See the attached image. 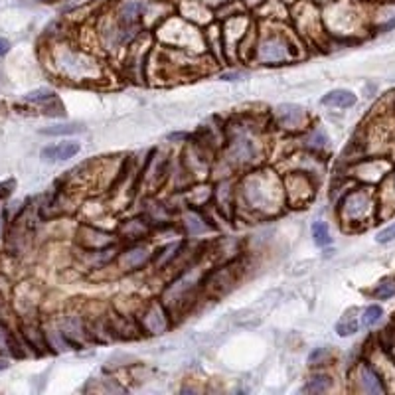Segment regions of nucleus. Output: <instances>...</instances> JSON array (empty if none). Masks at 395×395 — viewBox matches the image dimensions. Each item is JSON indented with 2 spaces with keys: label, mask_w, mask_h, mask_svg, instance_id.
<instances>
[{
  "label": "nucleus",
  "mask_w": 395,
  "mask_h": 395,
  "mask_svg": "<svg viewBox=\"0 0 395 395\" xmlns=\"http://www.w3.org/2000/svg\"><path fill=\"white\" fill-rule=\"evenodd\" d=\"M16 190V180L14 178H8V180H2L0 182V202H4L6 198H10Z\"/></svg>",
  "instance_id": "b1692460"
},
{
  "label": "nucleus",
  "mask_w": 395,
  "mask_h": 395,
  "mask_svg": "<svg viewBox=\"0 0 395 395\" xmlns=\"http://www.w3.org/2000/svg\"><path fill=\"white\" fill-rule=\"evenodd\" d=\"M309 142L312 149H322V146L327 144V135H324V131L314 129V131L309 135Z\"/></svg>",
  "instance_id": "393cba45"
},
{
  "label": "nucleus",
  "mask_w": 395,
  "mask_h": 395,
  "mask_svg": "<svg viewBox=\"0 0 395 395\" xmlns=\"http://www.w3.org/2000/svg\"><path fill=\"white\" fill-rule=\"evenodd\" d=\"M10 52V42L6 38H0V58Z\"/></svg>",
  "instance_id": "c85d7f7f"
},
{
  "label": "nucleus",
  "mask_w": 395,
  "mask_h": 395,
  "mask_svg": "<svg viewBox=\"0 0 395 395\" xmlns=\"http://www.w3.org/2000/svg\"><path fill=\"white\" fill-rule=\"evenodd\" d=\"M240 2L245 6V8H257V6H261L265 0H240Z\"/></svg>",
  "instance_id": "c756f323"
},
{
  "label": "nucleus",
  "mask_w": 395,
  "mask_h": 395,
  "mask_svg": "<svg viewBox=\"0 0 395 395\" xmlns=\"http://www.w3.org/2000/svg\"><path fill=\"white\" fill-rule=\"evenodd\" d=\"M394 240H395V222L392 225H387V227H383L378 235H376V241H378V243H390V241Z\"/></svg>",
  "instance_id": "a878e982"
},
{
  "label": "nucleus",
  "mask_w": 395,
  "mask_h": 395,
  "mask_svg": "<svg viewBox=\"0 0 395 395\" xmlns=\"http://www.w3.org/2000/svg\"><path fill=\"white\" fill-rule=\"evenodd\" d=\"M149 233V220L144 222L142 218H135V220H129L119 227V235L123 240L129 241H138L142 240L144 235Z\"/></svg>",
  "instance_id": "4468645a"
},
{
  "label": "nucleus",
  "mask_w": 395,
  "mask_h": 395,
  "mask_svg": "<svg viewBox=\"0 0 395 395\" xmlns=\"http://www.w3.org/2000/svg\"><path fill=\"white\" fill-rule=\"evenodd\" d=\"M0 307H2V294H0Z\"/></svg>",
  "instance_id": "e433bc0d"
},
{
  "label": "nucleus",
  "mask_w": 395,
  "mask_h": 395,
  "mask_svg": "<svg viewBox=\"0 0 395 395\" xmlns=\"http://www.w3.org/2000/svg\"><path fill=\"white\" fill-rule=\"evenodd\" d=\"M292 52H294V48H292L291 40L287 36L279 34V32L267 34L257 46L259 62L271 64V66L289 62L292 58Z\"/></svg>",
  "instance_id": "20e7f679"
},
{
  "label": "nucleus",
  "mask_w": 395,
  "mask_h": 395,
  "mask_svg": "<svg viewBox=\"0 0 395 395\" xmlns=\"http://www.w3.org/2000/svg\"><path fill=\"white\" fill-rule=\"evenodd\" d=\"M381 316H383V309L378 307V305H372V307H368V309L364 310L361 324L364 327H374V324H378L379 320H381Z\"/></svg>",
  "instance_id": "5701e85b"
},
{
  "label": "nucleus",
  "mask_w": 395,
  "mask_h": 395,
  "mask_svg": "<svg viewBox=\"0 0 395 395\" xmlns=\"http://www.w3.org/2000/svg\"><path fill=\"white\" fill-rule=\"evenodd\" d=\"M287 202L292 206H303L314 196V182L307 172H292L285 180Z\"/></svg>",
  "instance_id": "39448f33"
},
{
  "label": "nucleus",
  "mask_w": 395,
  "mask_h": 395,
  "mask_svg": "<svg viewBox=\"0 0 395 395\" xmlns=\"http://www.w3.org/2000/svg\"><path fill=\"white\" fill-rule=\"evenodd\" d=\"M330 385H332V379L324 376V374H318V376H312L303 390L309 392V394H318V392H327Z\"/></svg>",
  "instance_id": "aec40b11"
},
{
  "label": "nucleus",
  "mask_w": 395,
  "mask_h": 395,
  "mask_svg": "<svg viewBox=\"0 0 395 395\" xmlns=\"http://www.w3.org/2000/svg\"><path fill=\"white\" fill-rule=\"evenodd\" d=\"M0 352H10V354L16 356V358L22 356V352L18 350L16 336L4 327V324H0Z\"/></svg>",
  "instance_id": "a211bd4d"
},
{
  "label": "nucleus",
  "mask_w": 395,
  "mask_h": 395,
  "mask_svg": "<svg viewBox=\"0 0 395 395\" xmlns=\"http://www.w3.org/2000/svg\"><path fill=\"white\" fill-rule=\"evenodd\" d=\"M281 182L267 172H253L241 184L245 204L259 212H275L281 206Z\"/></svg>",
  "instance_id": "f257e3e1"
},
{
  "label": "nucleus",
  "mask_w": 395,
  "mask_h": 395,
  "mask_svg": "<svg viewBox=\"0 0 395 395\" xmlns=\"http://www.w3.org/2000/svg\"><path fill=\"white\" fill-rule=\"evenodd\" d=\"M138 324L151 336H156V334H162L170 328V316H168L162 303L153 301L144 307L142 314L138 316Z\"/></svg>",
  "instance_id": "423d86ee"
},
{
  "label": "nucleus",
  "mask_w": 395,
  "mask_h": 395,
  "mask_svg": "<svg viewBox=\"0 0 395 395\" xmlns=\"http://www.w3.org/2000/svg\"><path fill=\"white\" fill-rule=\"evenodd\" d=\"M151 259V249L149 245H131L125 251H120V255L117 257V265L120 271H137L140 267H144Z\"/></svg>",
  "instance_id": "1a4fd4ad"
},
{
  "label": "nucleus",
  "mask_w": 395,
  "mask_h": 395,
  "mask_svg": "<svg viewBox=\"0 0 395 395\" xmlns=\"http://www.w3.org/2000/svg\"><path fill=\"white\" fill-rule=\"evenodd\" d=\"M4 238V212L0 209V241Z\"/></svg>",
  "instance_id": "2f4dec72"
},
{
  "label": "nucleus",
  "mask_w": 395,
  "mask_h": 395,
  "mask_svg": "<svg viewBox=\"0 0 395 395\" xmlns=\"http://www.w3.org/2000/svg\"><path fill=\"white\" fill-rule=\"evenodd\" d=\"M55 99H58V97H55V93H53L52 89H46V87H42V89H36V91H30V93L24 97V101H28V103H34V105H40V107L52 103V101H55Z\"/></svg>",
  "instance_id": "6ab92c4d"
},
{
  "label": "nucleus",
  "mask_w": 395,
  "mask_h": 395,
  "mask_svg": "<svg viewBox=\"0 0 395 395\" xmlns=\"http://www.w3.org/2000/svg\"><path fill=\"white\" fill-rule=\"evenodd\" d=\"M312 238H314V243H316L318 247H327V245L332 243L328 225L324 224V222H314V225H312Z\"/></svg>",
  "instance_id": "412c9836"
},
{
  "label": "nucleus",
  "mask_w": 395,
  "mask_h": 395,
  "mask_svg": "<svg viewBox=\"0 0 395 395\" xmlns=\"http://www.w3.org/2000/svg\"><path fill=\"white\" fill-rule=\"evenodd\" d=\"M356 101H358V97L352 91H348V89H334V91H328L320 103L324 105V107H334V109H350V107L356 105Z\"/></svg>",
  "instance_id": "ddd939ff"
},
{
  "label": "nucleus",
  "mask_w": 395,
  "mask_h": 395,
  "mask_svg": "<svg viewBox=\"0 0 395 395\" xmlns=\"http://www.w3.org/2000/svg\"><path fill=\"white\" fill-rule=\"evenodd\" d=\"M356 314H358L356 310H348L342 318L336 322V332H338V336L346 338V336H352V334H356V332L360 330V320H358Z\"/></svg>",
  "instance_id": "2eb2a0df"
},
{
  "label": "nucleus",
  "mask_w": 395,
  "mask_h": 395,
  "mask_svg": "<svg viewBox=\"0 0 395 395\" xmlns=\"http://www.w3.org/2000/svg\"><path fill=\"white\" fill-rule=\"evenodd\" d=\"M238 281V271H235V265H225L220 269H214L212 273H207L206 281H204V287L209 294L214 296H222L233 289Z\"/></svg>",
  "instance_id": "0eeeda50"
},
{
  "label": "nucleus",
  "mask_w": 395,
  "mask_h": 395,
  "mask_svg": "<svg viewBox=\"0 0 395 395\" xmlns=\"http://www.w3.org/2000/svg\"><path fill=\"white\" fill-rule=\"evenodd\" d=\"M356 379L360 383L361 392L366 394H383L385 392V385H383V379L379 378V374L366 361H361L356 370Z\"/></svg>",
  "instance_id": "9d476101"
},
{
  "label": "nucleus",
  "mask_w": 395,
  "mask_h": 395,
  "mask_svg": "<svg viewBox=\"0 0 395 395\" xmlns=\"http://www.w3.org/2000/svg\"><path fill=\"white\" fill-rule=\"evenodd\" d=\"M392 188H394V194H395V172H394V176H392Z\"/></svg>",
  "instance_id": "72a5a7b5"
},
{
  "label": "nucleus",
  "mask_w": 395,
  "mask_h": 395,
  "mask_svg": "<svg viewBox=\"0 0 395 395\" xmlns=\"http://www.w3.org/2000/svg\"><path fill=\"white\" fill-rule=\"evenodd\" d=\"M79 151H81V146L77 142H55L50 146H44L40 158L44 162H66L69 158L79 155Z\"/></svg>",
  "instance_id": "9b49d317"
},
{
  "label": "nucleus",
  "mask_w": 395,
  "mask_h": 395,
  "mask_svg": "<svg viewBox=\"0 0 395 395\" xmlns=\"http://www.w3.org/2000/svg\"><path fill=\"white\" fill-rule=\"evenodd\" d=\"M327 358H328L327 348H316V350L310 354L309 364L310 366H318V361H327Z\"/></svg>",
  "instance_id": "bb28decb"
},
{
  "label": "nucleus",
  "mask_w": 395,
  "mask_h": 395,
  "mask_svg": "<svg viewBox=\"0 0 395 395\" xmlns=\"http://www.w3.org/2000/svg\"><path fill=\"white\" fill-rule=\"evenodd\" d=\"M394 28H395V14L392 18H387L383 24H379L378 26L379 32H390V30H394Z\"/></svg>",
  "instance_id": "cd10ccee"
},
{
  "label": "nucleus",
  "mask_w": 395,
  "mask_h": 395,
  "mask_svg": "<svg viewBox=\"0 0 395 395\" xmlns=\"http://www.w3.org/2000/svg\"><path fill=\"white\" fill-rule=\"evenodd\" d=\"M8 368V364L6 361H0V370H6Z\"/></svg>",
  "instance_id": "473e14b6"
},
{
  "label": "nucleus",
  "mask_w": 395,
  "mask_h": 395,
  "mask_svg": "<svg viewBox=\"0 0 395 395\" xmlns=\"http://www.w3.org/2000/svg\"><path fill=\"white\" fill-rule=\"evenodd\" d=\"M207 6H224V4H229L231 0H202Z\"/></svg>",
  "instance_id": "7c9ffc66"
},
{
  "label": "nucleus",
  "mask_w": 395,
  "mask_h": 395,
  "mask_svg": "<svg viewBox=\"0 0 395 395\" xmlns=\"http://www.w3.org/2000/svg\"><path fill=\"white\" fill-rule=\"evenodd\" d=\"M374 196L368 188H358L348 192L342 198V202L338 204V216L342 220V224L358 225L368 224L374 216Z\"/></svg>",
  "instance_id": "f03ea898"
},
{
  "label": "nucleus",
  "mask_w": 395,
  "mask_h": 395,
  "mask_svg": "<svg viewBox=\"0 0 395 395\" xmlns=\"http://www.w3.org/2000/svg\"><path fill=\"white\" fill-rule=\"evenodd\" d=\"M180 251H182V243H178V241L164 245V247H162V249H160V251L155 255L156 267H158V269H164L168 263H172V261H176V259H178Z\"/></svg>",
  "instance_id": "dca6fc26"
},
{
  "label": "nucleus",
  "mask_w": 395,
  "mask_h": 395,
  "mask_svg": "<svg viewBox=\"0 0 395 395\" xmlns=\"http://www.w3.org/2000/svg\"><path fill=\"white\" fill-rule=\"evenodd\" d=\"M77 241L81 243V247L86 251H89V253H99V251L111 249V245L115 243V238L111 233H105V231H99V229L91 227V225H84L79 229Z\"/></svg>",
  "instance_id": "6e6552de"
},
{
  "label": "nucleus",
  "mask_w": 395,
  "mask_h": 395,
  "mask_svg": "<svg viewBox=\"0 0 395 395\" xmlns=\"http://www.w3.org/2000/svg\"><path fill=\"white\" fill-rule=\"evenodd\" d=\"M314 2H328V0H314Z\"/></svg>",
  "instance_id": "c9c22d12"
},
{
  "label": "nucleus",
  "mask_w": 395,
  "mask_h": 395,
  "mask_svg": "<svg viewBox=\"0 0 395 395\" xmlns=\"http://www.w3.org/2000/svg\"><path fill=\"white\" fill-rule=\"evenodd\" d=\"M84 129H86V127L79 125V123H60V125H52V127L42 129L40 133H42V135H50V137H64V135L81 133Z\"/></svg>",
  "instance_id": "f3484780"
},
{
  "label": "nucleus",
  "mask_w": 395,
  "mask_h": 395,
  "mask_svg": "<svg viewBox=\"0 0 395 395\" xmlns=\"http://www.w3.org/2000/svg\"><path fill=\"white\" fill-rule=\"evenodd\" d=\"M374 296H376V298H379V301H387V298L395 296V279L394 277H387V279H383L378 287L374 289Z\"/></svg>",
  "instance_id": "4be33fe9"
},
{
  "label": "nucleus",
  "mask_w": 395,
  "mask_h": 395,
  "mask_svg": "<svg viewBox=\"0 0 395 395\" xmlns=\"http://www.w3.org/2000/svg\"><path fill=\"white\" fill-rule=\"evenodd\" d=\"M53 64L62 69V73L69 77V79H95L99 75V68L97 62L86 52H75V50H58L53 53Z\"/></svg>",
  "instance_id": "7ed1b4c3"
},
{
  "label": "nucleus",
  "mask_w": 395,
  "mask_h": 395,
  "mask_svg": "<svg viewBox=\"0 0 395 395\" xmlns=\"http://www.w3.org/2000/svg\"><path fill=\"white\" fill-rule=\"evenodd\" d=\"M305 109L296 105H281L275 111V120L283 129H301L305 120Z\"/></svg>",
  "instance_id": "f8f14e48"
},
{
  "label": "nucleus",
  "mask_w": 395,
  "mask_h": 395,
  "mask_svg": "<svg viewBox=\"0 0 395 395\" xmlns=\"http://www.w3.org/2000/svg\"><path fill=\"white\" fill-rule=\"evenodd\" d=\"M38 2H53V0H38Z\"/></svg>",
  "instance_id": "f704fd0d"
}]
</instances>
